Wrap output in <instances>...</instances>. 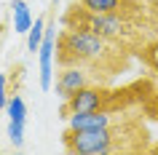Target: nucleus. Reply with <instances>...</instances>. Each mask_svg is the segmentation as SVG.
<instances>
[{
	"label": "nucleus",
	"mask_w": 158,
	"mask_h": 155,
	"mask_svg": "<svg viewBox=\"0 0 158 155\" xmlns=\"http://www.w3.org/2000/svg\"><path fill=\"white\" fill-rule=\"evenodd\" d=\"M56 64L83 67L102 83H110V78H115L129 64V46L105 40L89 30L64 27L56 40Z\"/></svg>",
	"instance_id": "obj_1"
},
{
	"label": "nucleus",
	"mask_w": 158,
	"mask_h": 155,
	"mask_svg": "<svg viewBox=\"0 0 158 155\" xmlns=\"http://www.w3.org/2000/svg\"><path fill=\"white\" fill-rule=\"evenodd\" d=\"M62 142L67 153L78 155H121L145 150L148 131L134 115H129L105 128H67Z\"/></svg>",
	"instance_id": "obj_2"
},
{
	"label": "nucleus",
	"mask_w": 158,
	"mask_h": 155,
	"mask_svg": "<svg viewBox=\"0 0 158 155\" xmlns=\"http://www.w3.org/2000/svg\"><path fill=\"white\" fill-rule=\"evenodd\" d=\"M64 27H75V30H89V32L99 35L105 40L121 43V46H129L134 38V27L129 19L113 16V14H94V11L83 8L78 0L75 6H70V11L64 14Z\"/></svg>",
	"instance_id": "obj_3"
},
{
	"label": "nucleus",
	"mask_w": 158,
	"mask_h": 155,
	"mask_svg": "<svg viewBox=\"0 0 158 155\" xmlns=\"http://www.w3.org/2000/svg\"><path fill=\"white\" fill-rule=\"evenodd\" d=\"M78 3L94 14H113V16L129 19V22L142 16V6L137 0H78Z\"/></svg>",
	"instance_id": "obj_4"
},
{
	"label": "nucleus",
	"mask_w": 158,
	"mask_h": 155,
	"mask_svg": "<svg viewBox=\"0 0 158 155\" xmlns=\"http://www.w3.org/2000/svg\"><path fill=\"white\" fill-rule=\"evenodd\" d=\"M97 83H102V80L97 75H91L89 70H83V67H62V75L56 80V94L67 99L75 91L86 88V86H97Z\"/></svg>",
	"instance_id": "obj_5"
},
{
	"label": "nucleus",
	"mask_w": 158,
	"mask_h": 155,
	"mask_svg": "<svg viewBox=\"0 0 158 155\" xmlns=\"http://www.w3.org/2000/svg\"><path fill=\"white\" fill-rule=\"evenodd\" d=\"M8 112H11V126H8V137L14 145H22L24 142V115H27V107L22 102V96H14L11 94L8 99Z\"/></svg>",
	"instance_id": "obj_6"
},
{
	"label": "nucleus",
	"mask_w": 158,
	"mask_h": 155,
	"mask_svg": "<svg viewBox=\"0 0 158 155\" xmlns=\"http://www.w3.org/2000/svg\"><path fill=\"white\" fill-rule=\"evenodd\" d=\"M51 62H54V30H48L40 43V83L46 91L51 88V72H54Z\"/></svg>",
	"instance_id": "obj_7"
},
{
	"label": "nucleus",
	"mask_w": 158,
	"mask_h": 155,
	"mask_svg": "<svg viewBox=\"0 0 158 155\" xmlns=\"http://www.w3.org/2000/svg\"><path fill=\"white\" fill-rule=\"evenodd\" d=\"M30 27H32L30 8L24 6V0H14V30L16 32H30Z\"/></svg>",
	"instance_id": "obj_8"
},
{
	"label": "nucleus",
	"mask_w": 158,
	"mask_h": 155,
	"mask_svg": "<svg viewBox=\"0 0 158 155\" xmlns=\"http://www.w3.org/2000/svg\"><path fill=\"white\" fill-rule=\"evenodd\" d=\"M40 43H43V19H35V24L30 27V40H27V48L32 51H40Z\"/></svg>",
	"instance_id": "obj_9"
},
{
	"label": "nucleus",
	"mask_w": 158,
	"mask_h": 155,
	"mask_svg": "<svg viewBox=\"0 0 158 155\" xmlns=\"http://www.w3.org/2000/svg\"><path fill=\"white\" fill-rule=\"evenodd\" d=\"M8 104V88H6V78L0 75V110Z\"/></svg>",
	"instance_id": "obj_10"
},
{
	"label": "nucleus",
	"mask_w": 158,
	"mask_h": 155,
	"mask_svg": "<svg viewBox=\"0 0 158 155\" xmlns=\"http://www.w3.org/2000/svg\"><path fill=\"white\" fill-rule=\"evenodd\" d=\"M153 62H156V67H158V48L153 51Z\"/></svg>",
	"instance_id": "obj_11"
},
{
	"label": "nucleus",
	"mask_w": 158,
	"mask_h": 155,
	"mask_svg": "<svg viewBox=\"0 0 158 155\" xmlns=\"http://www.w3.org/2000/svg\"><path fill=\"white\" fill-rule=\"evenodd\" d=\"M54 3H56V0H54Z\"/></svg>",
	"instance_id": "obj_12"
}]
</instances>
